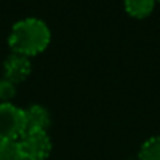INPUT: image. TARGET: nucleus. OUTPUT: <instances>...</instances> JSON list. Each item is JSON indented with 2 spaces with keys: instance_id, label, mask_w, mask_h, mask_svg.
<instances>
[{
  "instance_id": "7",
  "label": "nucleus",
  "mask_w": 160,
  "mask_h": 160,
  "mask_svg": "<svg viewBox=\"0 0 160 160\" xmlns=\"http://www.w3.org/2000/svg\"><path fill=\"white\" fill-rule=\"evenodd\" d=\"M138 160H160V135H152L143 142L138 151Z\"/></svg>"
},
{
  "instance_id": "4",
  "label": "nucleus",
  "mask_w": 160,
  "mask_h": 160,
  "mask_svg": "<svg viewBox=\"0 0 160 160\" xmlns=\"http://www.w3.org/2000/svg\"><path fill=\"white\" fill-rule=\"evenodd\" d=\"M31 70H33L31 59L27 56L11 53L3 61V78L9 79L16 86L19 82H23L31 75Z\"/></svg>"
},
{
  "instance_id": "10",
  "label": "nucleus",
  "mask_w": 160,
  "mask_h": 160,
  "mask_svg": "<svg viewBox=\"0 0 160 160\" xmlns=\"http://www.w3.org/2000/svg\"><path fill=\"white\" fill-rule=\"evenodd\" d=\"M157 2H160V0H157Z\"/></svg>"
},
{
  "instance_id": "3",
  "label": "nucleus",
  "mask_w": 160,
  "mask_h": 160,
  "mask_svg": "<svg viewBox=\"0 0 160 160\" xmlns=\"http://www.w3.org/2000/svg\"><path fill=\"white\" fill-rule=\"evenodd\" d=\"M23 134V109L12 103H0V140H19Z\"/></svg>"
},
{
  "instance_id": "1",
  "label": "nucleus",
  "mask_w": 160,
  "mask_h": 160,
  "mask_svg": "<svg viewBox=\"0 0 160 160\" xmlns=\"http://www.w3.org/2000/svg\"><path fill=\"white\" fill-rule=\"evenodd\" d=\"M50 41V27L39 17H25L16 22L8 36V45L11 52L30 59L47 50Z\"/></svg>"
},
{
  "instance_id": "2",
  "label": "nucleus",
  "mask_w": 160,
  "mask_h": 160,
  "mask_svg": "<svg viewBox=\"0 0 160 160\" xmlns=\"http://www.w3.org/2000/svg\"><path fill=\"white\" fill-rule=\"evenodd\" d=\"M17 143L23 160H47L53 149L48 132H25Z\"/></svg>"
},
{
  "instance_id": "8",
  "label": "nucleus",
  "mask_w": 160,
  "mask_h": 160,
  "mask_svg": "<svg viewBox=\"0 0 160 160\" xmlns=\"http://www.w3.org/2000/svg\"><path fill=\"white\" fill-rule=\"evenodd\" d=\"M0 160H23L17 140H0Z\"/></svg>"
},
{
  "instance_id": "9",
  "label": "nucleus",
  "mask_w": 160,
  "mask_h": 160,
  "mask_svg": "<svg viewBox=\"0 0 160 160\" xmlns=\"http://www.w3.org/2000/svg\"><path fill=\"white\" fill-rule=\"evenodd\" d=\"M17 93L16 84L6 78L0 79V103H11Z\"/></svg>"
},
{
  "instance_id": "6",
  "label": "nucleus",
  "mask_w": 160,
  "mask_h": 160,
  "mask_svg": "<svg viewBox=\"0 0 160 160\" xmlns=\"http://www.w3.org/2000/svg\"><path fill=\"white\" fill-rule=\"evenodd\" d=\"M157 0H124L126 12L134 19H146L152 14Z\"/></svg>"
},
{
  "instance_id": "5",
  "label": "nucleus",
  "mask_w": 160,
  "mask_h": 160,
  "mask_svg": "<svg viewBox=\"0 0 160 160\" xmlns=\"http://www.w3.org/2000/svg\"><path fill=\"white\" fill-rule=\"evenodd\" d=\"M25 132H47L52 124V115L42 104H31L23 109Z\"/></svg>"
}]
</instances>
